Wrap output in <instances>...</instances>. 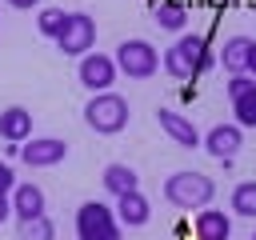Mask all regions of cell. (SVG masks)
Segmentation results:
<instances>
[{
  "label": "cell",
  "mask_w": 256,
  "mask_h": 240,
  "mask_svg": "<svg viewBox=\"0 0 256 240\" xmlns=\"http://www.w3.org/2000/svg\"><path fill=\"white\" fill-rule=\"evenodd\" d=\"M64 24H68V12H64V8H40V16H36L40 36H48V40H56Z\"/></svg>",
  "instance_id": "obj_20"
},
{
  "label": "cell",
  "mask_w": 256,
  "mask_h": 240,
  "mask_svg": "<svg viewBox=\"0 0 256 240\" xmlns=\"http://www.w3.org/2000/svg\"><path fill=\"white\" fill-rule=\"evenodd\" d=\"M164 196L176 208H208V200L216 196V184L204 172H172L164 180Z\"/></svg>",
  "instance_id": "obj_2"
},
{
  "label": "cell",
  "mask_w": 256,
  "mask_h": 240,
  "mask_svg": "<svg viewBox=\"0 0 256 240\" xmlns=\"http://www.w3.org/2000/svg\"><path fill=\"white\" fill-rule=\"evenodd\" d=\"M248 88H256V80H252L248 72H240V76H232V80H228V96H232V100H236V96H244Z\"/></svg>",
  "instance_id": "obj_22"
},
{
  "label": "cell",
  "mask_w": 256,
  "mask_h": 240,
  "mask_svg": "<svg viewBox=\"0 0 256 240\" xmlns=\"http://www.w3.org/2000/svg\"><path fill=\"white\" fill-rule=\"evenodd\" d=\"M8 4H12V8H24V12H28V8H40V0H8Z\"/></svg>",
  "instance_id": "obj_25"
},
{
  "label": "cell",
  "mask_w": 256,
  "mask_h": 240,
  "mask_svg": "<svg viewBox=\"0 0 256 240\" xmlns=\"http://www.w3.org/2000/svg\"><path fill=\"white\" fill-rule=\"evenodd\" d=\"M152 20H156L160 28H168V32H180V28H184V20H188V12H184V4H180V0H156Z\"/></svg>",
  "instance_id": "obj_17"
},
{
  "label": "cell",
  "mask_w": 256,
  "mask_h": 240,
  "mask_svg": "<svg viewBox=\"0 0 256 240\" xmlns=\"http://www.w3.org/2000/svg\"><path fill=\"white\" fill-rule=\"evenodd\" d=\"M0 136L12 140V144H24V140L32 136V112L20 108V104L4 108V112H0Z\"/></svg>",
  "instance_id": "obj_14"
},
{
  "label": "cell",
  "mask_w": 256,
  "mask_h": 240,
  "mask_svg": "<svg viewBox=\"0 0 256 240\" xmlns=\"http://www.w3.org/2000/svg\"><path fill=\"white\" fill-rule=\"evenodd\" d=\"M76 240H120V220L104 200H84L76 208Z\"/></svg>",
  "instance_id": "obj_4"
},
{
  "label": "cell",
  "mask_w": 256,
  "mask_h": 240,
  "mask_svg": "<svg viewBox=\"0 0 256 240\" xmlns=\"http://www.w3.org/2000/svg\"><path fill=\"white\" fill-rule=\"evenodd\" d=\"M64 156H68V144L56 140V136H40V140H32V144H20V160L32 164V168H52V164H60Z\"/></svg>",
  "instance_id": "obj_9"
},
{
  "label": "cell",
  "mask_w": 256,
  "mask_h": 240,
  "mask_svg": "<svg viewBox=\"0 0 256 240\" xmlns=\"http://www.w3.org/2000/svg\"><path fill=\"white\" fill-rule=\"evenodd\" d=\"M156 120H160V128H164L180 148H200V144H204V136L196 132V124H192L188 116H180V112H172V108H156Z\"/></svg>",
  "instance_id": "obj_10"
},
{
  "label": "cell",
  "mask_w": 256,
  "mask_h": 240,
  "mask_svg": "<svg viewBox=\"0 0 256 240\" xmlns=\"http://www.w3.org/2000/svg\"><path fill=\"white\" fill-rule=\"evenodd\" d=\"M116 60L112 56H104V52H88V56H80V84L96 96V92H112V84H116Z\"/></svg>",
  "instance_id": "obj_7"
},
{
  "label": "cell",
  "mask_w": 256,
  "mask_h": 240,
  "mask_svg": "<svg viewBox=\"0 0 256 240\" xmlns=\"http://www.w3.org/2000/svg\"><path fill=\"white\" fill-rule=\"evenodd\" d=\"M252 52H256V40L252 36H228L224 48H220V64L228 68V76H240V72H248Z\"/></svg>",
  "instance_id": "obj_11"
},
{
  "label": "cell",
  "mask_w": 256,
  "mask_h": 240,
  "mask_svg": "<svg viewBox=\"0 0 256 240\" xmlns=\"http://www.w3.org/2000/svg\"><path fill=\"white\" fill-rule=\"evenodd\" d=\"M8 216H12V196H4V192H0V224H4Z\"/></svg>",
  "instance_id": "obj_24"
},
{
  "label": "cell",
  "mask_w": 256,
  "mask_h": 240,
  "mask_svg": "<svg viewBox=\"0 0 256 240\" xmlns=\"http://www.w3.org/2000/svg\"><path fill=\"white\" fill-rule=\"evenodd\" d=\"M240 144H244V128L232 120V124H216L208 136H204V148L220 160V164H232L236 160V152H240Z\"/></svg>",
  "instance_id": "obj_8"
},
{
  "label": "cell",
  "mask_w": 256,
  "mask_h": 240,
  "mask_svg": "<svg viewBox=\"0 0 256 240\" xmlns=\"http://www.w3.org/2000/svg\"><path fill=\"white\" fill-rule=\"evenodd\" d=\"M252 240H256V232H252Z\"/></svg>",
  "instance_id": "obj_26"
},
{
  "label": "cell",
  "mask_w": 256,
  "mask_h": 240,
  "mask_svg": "<svg viewBox=\"0 0 256 240\" xmlns=\"http://www.w3.org/2000/svg\"><path fill=\"white\" fill-rule=\"evenodd\" d=\"M232 236V220L220 208H200L196 212V240H228Z\"/></svg>",
  "instance_id": "obj_15"
},
{
  "label": "cell",
  "mask_w": 256,
  "mask_h": 240,
  "mask_svg": "<svg viewBox=\"0 0 256 240\" xmlns=\"http://www.w3.org/2000/svg\"><path fill=\"white\" fill-rule=\"evenodd\" d=\"M12 216L16 220L44 216V188L40 184H16L12 188Z\"/></svg>",
  "instance_id": "obj_13"
},
{
  "label": "cell",
  "mask_w": 256,
  "mask_h": 240,
  "mask_svg": "<svg viewBox=\"0 0 256 240\" xmlns=\"http://www.w3.org/2000/svg\"><path fill=\"white\" fill-rule=\"evenodd\" d=\"M232 112H236V124L240 128H256V88H248L244 96L232 100Z\"/></svg>",
  "instance_id": "obj_21"
},
{
  "label": "cell",
  "mask_w": 256,
  "mask_h": 240,
  "mask_svg": "<svg viewBox=\"0 0 256 240\" xmlns=\"http://www.w3.org/2000/svg\"><path fill=\"white\" fill-rule=\"evenodd\" d=\"M112 60H116V68H120L128 80H148V76L160 68V56H156V48H152L148 40H124Z\"/></svg>",
  "instance_id": "obj_5"
},
{
  "label": "cell",
  "mask_w": 256,
  "mask_h": 240,
  "mask_svg": "<svg viewBox=\"0 0 256 240\" xmlns=\"http://www.w3.org/2000/svg\"><path fill=\"white\" fill-rule=\"evenodd\" d=\"M84 120H88L92 132L112 136V132H120V128L128 124V100L116 96V92H96V96L84 104Z\"/></svg>",
  "instance_id": "obj_3"
},
{
  "label": "cell",
  "mask_w": 256,
  "mask_h": 240,
  "mask_svg": "<svg viewBox=\"0 0 256 240\" xmlns=\"http://www.w3.org/2000/svg\"><path fill=\"white\" fill-rule=\"evenodd\" d=\"M212 48H208V40L204 36H196V32H188V36H180L168 52H164V72L168 76H176V80H196L200 72H208L212 68Z\"/></svg>",
  "instance_id": "obj_1"
},
{
  "label": "cell",
  "mask_w": 256,
  "mask_h": 240,
  "mask_svg": "<svg viewBox=\"0 0 256 240\" xmlns=\"http://www.w3.org/2000/svg\"><path fill=\"white\" fill-rule=\"evenodd\" d=\"M232 212L256 220V180H244V184L232 188Z\"/></svg>",
  "instance_id": "obj_18"
},
{
  "label": "cell",
  "mask_w": 256,
  "mask_h": 240,
  "mask_svg": "<svg viewBox=\"0 0 256 240\" xmlns=\"http://www.w3.org/2000/svg\"><path fill=\"white\" fill-rule=\"evenodd\" d=\"M16 240H56V228L48 216H32V220H20Z\"/></svg>",
  "instance_id": "obj_19"
},
{
  "label": "cell",
  "mask_w": 256,
  "mask_h": 240,
  "mask_svg": "<svg viewBox=\"0 0 256 240\" xmlns=\"http://www.w3.org/2000/svg\"><path fill=\"white\" fill-rule=\"evenodd\" d=\"M148 216H152V204L144 200V192H140V188H136V192L116 196V220H120L124 228H144V224H148Z\"/></svg>",
  "instance_id": "obj_12"
},
{
  "label": "cell",
  "mask_w": 256,
  "mask_h": 240,
  "mask_svg": "<svg viewBox=\"0 0 256 240\" xmlns=\"http://www.w3.org/2000/svg\"><path fill=\"white\" fill-rule=\"evenodd\" d=\"M92 44H96V24H92V16L68 12V24H64L60 36H56V48H60L64 56H88Z\"/></svg>",
  "instance_id": "obj_6"
},
{
  "label": "cell",
  "mask_w": 256,
  "mask_h": 240,
  "mask_svg": "<svg viewBox=\"0 0 256 240\" xmlns=\"http://www.w3.org/2000/svg\"><path fill=\"white\" fill-rule=\"evenodd\" d=\"M12 188H16V176H12V168L0 160V192H4V196H12Z\"/></svg>",
  "instance_id": "obj_23"
},
{
  "label": "cell",
  "mask_w": 256,
  "mask_h": 240,
  "mask_svg": "<svg viewBox=\"0 0 256 240\" xmlns=\"http://www.w3.org/2000/svg\"><path fill=\"white\" fill-rule=\"evenodd\" d=\"M100 180H104V188H108L112 196H124V192H136V188H140V176H136V168H128V164H108Z\"/></svg>",
  "instance_id": "obj_16"
}]
</instances>
